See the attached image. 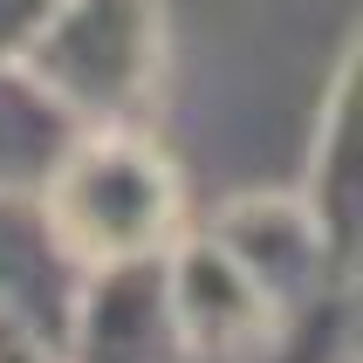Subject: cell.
Instances as JSON below:
<instances>
[{"label": "cell", "mask_w": 363, "mask_h": 363, "mask_svg": "<svg viewBox=\"0 0 363 363\" xmlns=\"http://www.w3.org/2000/svg\"><path fill=\"white\" fill-rule=\"evenodd\" d=\"M172 192L164 172L130 144H96L82 151L55 185V240H69L82 261H117L138 254L144 240H158Z\"/></svg>", "instance_id": "6da1fadb"}]
</instances>
